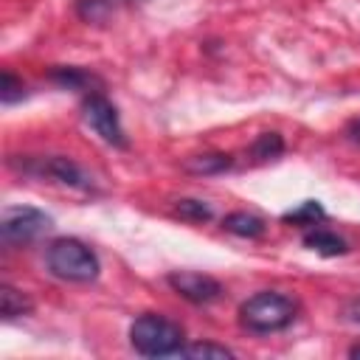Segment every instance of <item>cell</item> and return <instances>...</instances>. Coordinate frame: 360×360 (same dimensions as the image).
<instances>
[{
	"instance_id": "5bb4252c",
	"label": "cell",
	"mask_w": 360,
	"mask_h": 360,
	"mask_svg": "<svg viewBox=\"0 0 360 360\" xmlns=\"http://www.w3.org/2000/svg\"><path fill=\"white\" fill-rule=\"evenodd\" d=\"M174 214L180 219H188V222H208L214 217L211 205L202 202V200H177L174 202Z\"/></svg>"
},
{
	"instance_id": "d6986e66",
	"label": "cell",
	"mask_w": 360,
	"mask_h": 360,
	"mask_svg": "<svg viewBox=\"0 0 360 360\" xmlns=\"http://www.w3.org/2000/svg\"><path fill=\"white\" fill-rule=\"evenodd\" d=\"M346 135H349V141H352V143H357V146H360V115H357V118H352V121L346 124Z\"/></svg>"
},
{
	"instance_id": "ac0fdd59",
	"label": "cell",
	"mask_w": 360,
	"mask_h": 360,
	"mask_svg": "<svg viewBox=\"0 0 360 360\" xmlns=\"http://www.w3.org/2000/svg\"><path fill=\"white\" fill-rule=\"evenodd\" d=\"M180 354L183 357H233V352L219 343H191V346H183Z\"/></svg>"
},
{
	"instance_id": "277c9868",
	"label": "cell",
	"mask_w": 360,
	"mask_h": 360,
	"mask_svg": "<svg viewBox=\"0 0 360 360\" xmlns=\"http://www.w3.org/2000/svg\"><path fill=\"white\" fill-rule=\"evenodd\" d=\"M53 225V219L39 211V208H31V205H11L3 211V219H0V239L6 248H14V245H28L34 239H39L42 233H48Z\"/></svg>"
},
{
	"instance_id": "ba28073f",
	"label": "cell",
	"mask_w": 360,
	"mask_h": 360,
	"mask_svg": "<svg viewBox=\"0 0 360 360\" xmlns=\"http://www.w3.org/2000/svg\"><path fill=\"white\" fill-rule=\"evenodd\" d=\"M222 228H225L228 233H236V236H245V239H256V236H262V233L267 231L264 219L256 217V214H248V211H233V214H228V217L222 219Z\"/></svg>"
},
{
	"instance_id": "9a60e30c",
	"label": "cell",
	"mask_w": 360,
	"mask_h": 360,
	"mask_svg": "<svg viewBox=\"0 0 360 360\" xmlns=\"http://www.w3.org/2000/svg\"><path fill=\"white\" fill-rule=\"evenodd\" d=\"M51 79H53L56 84L73 87V90H84V87L93 82V76L84 73V70H79V68H53V70H51Z\"/></svg>"
},
{
	"instance_id": "ffe728a7",
	"label": "cell",
	"mask_w": 360,
	"mask_h": 360,
	"mask_svg": "<svg viewBox=\"0 0 360 360\" xmlns=\"http://www.w3.org/2000/svg\"><path fill=\"white\" fill-rule=\"evenodd\" d=\"M349 318H352L354 323H360V298H354V301L349 304Z\"/></svg>"
},
{
	"instance_id": "9c48e42d",
	"label": "cell",
	"mask_w": 360,
	"mask_h": 360,
	"mask_svg": "<svg viewBox=\"0 0 360 360\" xmlns=\"http://www.w3.org/2000/svg\"><path fill=\"white\" fill-rule=\"evenodd\" d=\"M231 166H233V158L231 155H222V152L194 155V158L183 160V169L191 172V174H219V172H228Z\"/></svg>"
},
{
	"instance_id": "4fadbf2b",
	"label": "cell",
	"mask_w": 360,
	"mask_h": 360,
	"mask_svg": "<svg viewBox=\"0 0 360 360\" xmlns=\"http://www.w3.org/2000/svg\"><path fill=\"white\" fill-rule=\"evenodd\" d=\"M284 152V141L278 132H262L253 143H250V155L253 160H273Z\"/></svg>"
},
{
	"instance_id": "7402d4cb",
	"label": "cell",
	"mask_w": 360,
	"mask_h": 360,
	"mask_svg": "<svg viewBox=\"0 0 360 360\" xmlns=\"http://www.w3.org/2000/svg\"><path fill=\"white\" fill-rule=\"evenodd\" d=\"M135 3H143V0H135Z\"/></svg>"
},
{
	"instance_id": "7c38bea8",
	"label": "cell",
	"mask_w": 360,
	"mask_h": 360,
	"mask_svg": "<svg viewBox=\"0 0 360 360\" xmlns=\"http://www.w3.org/2000/svg\"><path fill=\"white\" fill-rule=\"evenodd\" d=\"M323 217H326V211H323V205L318 200H304L301 205H295L292 211H287L281 219L284 222H292V225H318Z\"/></svg>"
},
{
	"instance_id": "3957f363",
	"label": "cell",
	"mask_w": 360,
	"mask_h": 360,
	"mask_svg": "<svg viewBox=\"0 0 360 360\" xmlns=\"http://www.w3.org/2000/svg\"><path fill=\"white\" fill-rule=\"evenodd\" d=\"M129 343L138 354L143 357H166V354H180L183 349V329L155 312H146L132 321L129 326Z\"/></svg>"
},
{
	"instance_id": "2e32d148",
	"label": "cell",
	"mask_w": 360,
	"mask_h": 360,
	"mask_svg": "<svg viewBox=\"0 0 360 360\" xmlns=\"http://www.w3.org/2000/svg\"><path fill=\"white\" fill-rule=\"evenodd\" d=\"M76 11L87 22H104L110 17V11H112V3L110 0H79Z\"/></svg>"
},
{
	"instance_id": "5b68a950",
	"label": "cell",
	"mask_w": 360,
	"mask_h": 360,
	"mask_svg": "<svg viewBox=\"0 0 360 360\" xmlns=\"http://www.w3.org/2000/svg\"><path fill=\"white\" fill-rule=\"evenodd\" d=\"M20 169L34 174V177H48L51 183H59V186L73 188V191H93V177L76 160L62 158V155L25 160V163H20Z\"/></svg>"
},
{
	"instance_id": "30bf717a",
	"label": "cell",
	"mask_w": 360,
	"mask_h": 360,
	"mask_svg": "<svg viewBox=\"0 0 360 360\" xmlns=\"http://www.w3.org/2000/svg\"><path fill=\"white\" fill-rule=\"evenodd\" d=\"M304 248H309V250H315V253H321V256H343V253L349 250L346 242H343L338 233L323 231V228L309 231V233L304 236Z\"/></svg>"
},
{
	"instance_id": "8992f818",
	"label": "cell",
	"mask_w": 360,
	"mask_h": 360,
	"mask_svg": "<svg viewBox=\"0 0 360 360\" xmlns=\"http://www.w3.org/2000/svg\"><path fill=\"white\" fill-rule=\"evenodd\" d=\"M82 115L87 121V127L110 146L115 149H127V132L121 127V118H118V110L101 96V93H87L84 101H82Z\"/></svg>"
},
{
	"instance_id": "7a4b0ae2",
	"label": "cell",
	"mask_w": 360,
	"mask_h": 360,
	"mask_svg": "<svg viewBox=\"0 0 360 360\" xmlns=\"http://www.w3.org/2000/svg\"><path fill=\"white\" fill-rule=\"evenodd\" d=\"M295 318V301L273 292V290H262L256 295H250L248 301H242L239 307V323L248 332L256 335H267V332H281L292 323Z\"/></svg>"
},
{
	"instance_id": "52a82bcc",
	"label": "cell",
	"mask_w": 360,
	"mask_h": 360,
	"mask_svg": "<svg viewBox=\"0 0 360 360\" xmlns=\"http://www.w3.org/2000/svg\"><path fill=\"white\" fill-rule=\"evenodd\" d=\"M166 281H169V287H172L180 298H186V301H191V304H211V301H217V298L222 295V284H219L217 278L205 276V273H197V270H177V273H169Z\"/></svg>"
},
{
	"instance_id": "8fae6325",
	"label": "cell",
	"mask_w": 360,
	"mask_h": 360,
	"mask_svg": "<svg viewBox=\"0 0 360 360\" xmlns=\"http://www.w3.org/2000/svg\"><path fill=\"white\" fill-rule=\"evenodd\" d=\"M34 309L31 298L22 295L20 290H14L11 284H0V315L6 321H14V318H22Z\"/></svg>"
},
{
	"instance_id": "6da1fadb",
	"label": "cell",
	"mask_w": 360,
	"mask_h": 360,
	"mask_svg": "<svg viewBox=\"0 0 360 360\" xmlns=\"http://www.w3.org/2000/svg\"><path fill=\"white\" fill-rule=\"evenodd\" d=\"M45 264L56 278L76 281V284L93 281L98 276V270H101L98 256L82 239H73V236L53 239L48 245V250H45Z\"/></svg>"
},
{
	"instance_id": "44dd1931",
	"label": "cell",
	"mask_w": 360,
	"mask_h": 360,
	"mask_svg": "<svg viewBox=\"0 0 360 360\" xmlns=\"http://www.w3.org/2000/svg\"><path fill=\"white\" fill-rule=\"evenodd\" d=\"M349 357H360V346H354V349H349Z\"/></svg>"
},
{
	"instance_id": "e0dca14e",
	"label": "cell",
	"mask_w": 360,
	"mask_h": 360,
	"mask_svg": "<svg viewBox=\"0 0 360 360\" xmlns=\"http://www.w3.org/2000/svg\"><path fill=\"white\" fill-rule=\"evenodd\" d=\"M22 96H25L22 79H17L11 70H3V76H0V101H3V104H14V101H20Z\"/></svg>"
}]
</instances>
